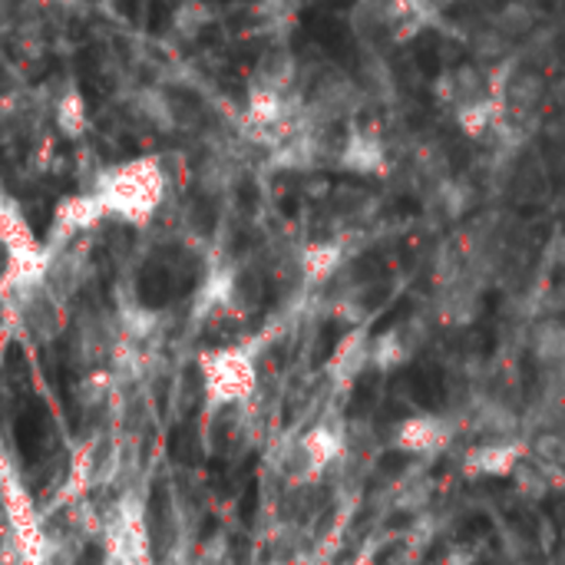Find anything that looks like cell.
<instances>
[{"label":"cell","mask_w":565,"mask_h":565,"mask_svg":"<svg viewBox=\"0 0 565 565\" xmlns=\"http://www.w3.org/2000/svg\"><path fill=\"white\" fill-rule=\"evenodd\" d=\"M163 166L156 159H133L112 169L103 182V205L120 208L123 215H146L163 192Z\"/></svg>","instance_id":"obj_1"},{"label":"cell","mask_w":565,"mask_h":565,"mask_svg":"<svg viewBox=\"0 0 565 565\" xmlns=\"http://www.w3.org/2000/svg\"><path fill=\"white\" fill-rule=\"evenodd\" d=\"M454 436H457V423L449 417H443V413H410L400 423H394L390 446L404 457L426 460V457H440L443 449L454 443Z\"/></svg>","instance_id":"obj_2"},{"label":"cell","mask_w":565,"mask_h":565,"mask_svg":"<svg viewBox=\"0 0 565 565\" xmlns=\"http://www.w3.org/2000/svg\"><path fill=\"white\" fill-rule=\"evenodd\" d=\"M526 460L522 440H480L464 454V473L477 480H513Z\"/></svg>","instance_id":"obj_3"},{"label":"cell","mask_w":565,"mask_h":565,"mask_svg":"<svg viewBox=\"0 0 565 565\" xmlns=\"http://www.w3.org/2000/svg\"><path fill=\"white\" fill-rule=\"evenodd\" d=\"M337 166H341L345 172L364 176V179L368 176H384L387 172V143L381 136V130L351 123V130L345 133Z\"/></svg>","instance_id":"obj_4"},{"label":"cell","mask_w":565,"mask_h":565,"mask_svg":"<svg viewBox=\"0 0 565 565\" xmlns=\"http://www.w3.org/2000/svg\"><path fill=\"white\" fill-rule=\"evenodd\" d=\"M345 449H348V426L321 420L304 430V436L298 443V457L308 467V473L314 477V473L327 470L337 457H345Z\"/></svg>","instance_id":"obj_5"},{"label":"cell","mask_w":565,"mask_h":565,"mask_svg":"<svg viewBox=\"0 0 565 565\" xmlns=\"http://www.w3.org/2000/svg\"><path fill=\"white\" fill-rule=\"evenodd\" d=\"M371 341H374V334L368 327H351L341 341L334 345V351L327 358V371L341 390L351 387L371 368Z\"/></svg>","instance_id":"obj_6"},{"label":"cell","mask_w":565,"mask_h":565,"mask_svg":"<svg viewBox=\"0 0 565 565\" xmlns=\"http://www.w3.org/2000/svg\"><path fill=\"white\" fill-rule=\"evenodd\" d=\"M480 281L473 275H457V278H446L443 281V294H440V314L449 321V324H473L480 317Z\"/></svg>","instance_id":"obj_7"},{"label":"cell","mask_w":565,"mask_h":565,"mask_svg":"<svg viewBox=\"0 0 565 565\" xmlns=\"http://www.w3.org/2000/svg\"><path fill=\"white\" fill-rule=\"evenodd\" d=\"M529 354L542 371H565V317L542 314L529 327Z\"/></svg>","instance_id":"obj_8"},{"label":"cell","mask_w":565,"mask_h":565,"mask_svg":"<svg viewBox=\"0 0 565 565\" xmlns=\"http://www.w3.org/2000/svg\"><path fill=\"white\" fill-rule=\"evenodd\" d=\"M301 76V67H298V57L288 50V47H268L259 63H255V80L252 86H262V89H272V93H291L294 83Z\"/></svg>","instance_id":"obj_9"},{"label":"cell","mask_w":565,"mask_h":565,"mask_svg":"<svg viewBox=\"0 0 565 565\" xmlns=\"http://www.w3.org/2000/svg\"><path fill=\"white\" fill-rule=\"evenodd\" d=\"M410 358H413V337H410V327L394 324V327L374 334V341H371V368L390 374V371L404 368Z\"/></svg>","instance_id":"obj_10"},{"label":"cell","mask_w":565,"mask_h":565,"mask_svg":"<svg viewBox=\"0 0 565 565\" xmlns=\"http://www.w3.org/2000/svg\"><path fill=\"white\" fill-rule=\"evenodd\" d=\"M133 106H136L140 117L149 127H156L159 133H176L182 127V109H179V103L166 89H159V86H143L133 96Z\"/></svg>","instance_id":"obj_11"},{"label":"cell","mask_w":565,"mask_h":565,"mask_svg":"<svg viewBox=\"0 0 565 565\" xmlns=\"http://www.w3.org/2000/svg\"><path fill=\"white\" fill-rule=\"evenodd\" d=\"M47 433H50V413L40 400H34L31 407H24V413L17 417V446H21V457L27 464H34L44 446H47Z\"/></svg>","instance_id":"obj_12"},{"label":"cell","mask_w":565,"mask_h":565,"mask_svg":"<svg viewBox=\"0 0 565 565\" xmlns=\"http://www.w3.org/2000/svg\"><path fill=\"white\" fill-rule=\"evenodd\" d=\"M341 265H345V245L341 242H311L301 252V275L311 285H324L330 275H337Z\"/></svg>","instance_id":"obj_13"},{"label":"cell","mask_w":565,"mask_h":565,"mask_svg":"<svg viewBox=\"0 0 565 565\" xmlns=\"http://www.w3.org/2000/svg\"><path fill=\"white\" fill-rule=\"evenodd\" d=\"M490 27H496L509 44H519L522 37H529L536 31V11L526 4V0H506V4L490 17Z\"/></svg>","instance_id":"obj_14"},{"label":"cell","mask_w":565,"mask_h":565,"mask_svg":"<svg viewBox=\"0 0 565 565\" xmlns=\"http://www.w3.org/2000/svg\"><path fill=\"white\" fill-rule=\"evenodd\" d=\"M449 73H454V109L493 96V93H490V76H486V70H480L477 63L449 67Z\"/></svg>","instance_id":"obj_15"},{"label":"cell","mask_w":565,"mask_h":565,"mask_svg":"<svg viewBox=\"0 0 565 565\" xmlns=\"http://www.w3.org/2000/svg\"><path fill=\"white\" fill-rule=\"evenodd\" d=\"M53 123H57V130H60L67 140H80V136L86 133V103H83L80 89L70 86V89L57 99V106H53Z\"/></svg>","instance_id":"obj_16"},{"label":"cell","mask_w":565,"mask_h":565,"mask_svg":"<svg viewBox=\"0 0 565 565\" xmlns=\"http://www.w3.org/2000/svg\"><path fill=\"white\" fill-rule=\"evenodd\" d=\"M436 199L449 218H464L477 202V189L470 179H449L446 176L443 182H436Z\"/></svg>","instance_id":"obj_17"},{"label":"cell","mask_w":565,"mask_h":565,"mask_svg":"<svg viewBox=\"0 0 565 565\" xmlns=\"http://www.w3.org/2000/svg\"><path fill=\"white\" fill-rule=\"evenodd\" d=\"M208 24H212V8L205 0H182L172 11V31L185 40H195Z\"/></svg>","instance_id":"obj_18"},{"label":"cell","mask_w":565,"mask_h":565,"mask_svg":"<svg viewBox=\"0 0 565 565\" xmlns=\"http://www.w3.org/2000/svg\"><path fill=\"white\" fill-rule=\"evenodd\" d=\"M509 40L496 31V27H480L473 37H470V50L480 57V60H486V67H493V63H500V60H506L509 57Z\"/></svg>","instance_id":"obj_19"},{"label":"cell","mask_w":565,"mask_h":565,"mask_svg":"<svg viewBox=\"0 0 565 565\" xmlns=\"http://www.w3.org/2000/svg\"><path fill=\"white\" fill-rule=\"evenodd\" d=\"M166 519H169L166 486H163V483H156L153 500H149V529H153V549H156V558H166V549H169V529H166Z\"/></svg>","instance_id":"obj_20"},{"label":"cell","mask_w":565,"mask_h":565,"mask_svg":"<svg viewBox=\"0 0 565 565\" xmlns=\"http://www.w3.org/2000/svg\"><path fill=\"white\" fill-rule=\"evenodd\" d=\"M532 454L539 467H565V433L562 430H545L536 436Z\"/></svg>","instance_id":"obj_21"},{"label":"cell","mask_w":565,"mask_h":565,"mask_svg":"<svg viewBox=\"0 0 565 565\" xmlns=\"http://www.w3.org/2000/svg\"><path fill=\"white\" fill-rule=\"evenodd\" d=\"M545 470V467H542ZM542 470H539V464L532 460H522L519 464V470L513 473V483H516V490L522 493V496H529V500H542L545 496V477H542Z\"/></svg>","instance_id":"obj_22"},{"label":"cell","mask_w":565,"mask_h":565,"mask_svg":"<svg viewBox=\"0 0 565 565\" xmlns=\"http://www.w3.org/2000/svg\"><path fill=\"white\" fill-rule=\"evenodd\" d=\"M542 311L549 314V317H562V311H565V285H555V288H549L545 294H542Z\"/></svg>","instance_id":"obj_23"},{"label":"cell","mask_w":565,"mask_h":565,"mask_svg":"<svg viewBox=\"0 0 565 565\" xmlns=\"http://www.w3.org/2000/svg\"><path fill=\"white\" fill-rule=\"evenodd\" d=\"M433 96H436L443 106H454V73L443 70V73L436 76V83H433Z\"/></svg>","instance_id":"obj_24"},{"label":"cell","mask_w":565,"mask_h":565,"mask_svg":"<svg viewBox=\"0 0 565 565\" xmlns=\"http://www.w3.org/2000/svg\"><path fill=\"white\" fill-rule=\"evenodd\" d=\"M8 371H11L17 381H27V361H24V354H21V348H17V345H11V348H8Z\"/></svg>","instance_id":"obj_25"},{"label":"cell","mask_w":565,"mask_h":565,"mask_svg":"<svg viewBox=\"0 0 565 565\" xmlns=\"http://www.w3.org/2000/svg\"><path fill=\"white\" fill-rule=\"evenodd\" d=\"M549 262L555 265V268H565V232H558V236H552V242H549Z\"/></svg>","instance_id":"obj_26"},{"label":"cell","mask_w":565,"mask_h":565,"mask_svg":"<svg viewBox=\"0 0 565 565\" xmlns=\"http://www.w3.org/2000/svg\"><path fill=\"white\" fill-rule=\"evenodd\" d=\"M103 558H106L103 555V545H86L76 565H103Z\"/></svg>","instance_id":"obj_27"}]
</instances>
